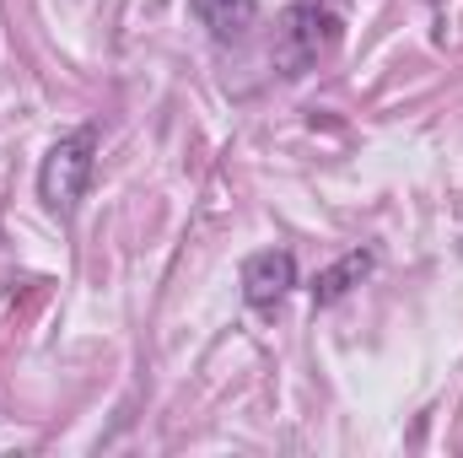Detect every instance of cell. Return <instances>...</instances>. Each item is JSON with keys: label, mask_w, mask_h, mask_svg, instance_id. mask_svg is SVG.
Returning a JSON list of instances; mask_svg holds the SVG:
<instances>
[{"label": "cell", "mask_w": 463, "mask_h": 458, "mask_svg": "<svg viewBox=\"0 0 463 458\" xmlns=\"http://www.w3.org/2000/svg\"><path fill=\"white\" fill-rule=\"evenodd\" d=\"M92 167H98V129H71L49 146L43 167H38V200L54 211V216H71L92 184Z\"/></svg>", "instance_id": "cell-1"}, {"label": "cell", "mask_w": 463, "mask_h": 458, "mask_svg": "<svg viewBox=\"0 0 463 458\" xmlns=\"http://www.w3.org/2000/svg\"><path fill=\"white\" fill-rule=\"evenodd\" d=\"M189 11L216 43H242L259 22V0H189Z\"/></svg>", "instance_id": "cell-4"}, {"label": "cell", "mask_w": 463, "mask_h": 458, "mask_svg": "<svg viewBox=\"0 0 463 458\" xmlns=\"http://www.w3.org/2000/svg\"><path fill=\"white\" fill-rule=\"evenodd\" d=\"M340 43V11L335 5H318V0H302L280 16V38H275V60L286 76H302L313 71L318 60H329Z\"/></svg>", "instance_id": "cell-2"}, {"label": "cell", "mask_w": 463, "mask_h": 458, "mask_svg": "<svg viewBox=\"0 0 463 458\" xmlns=\"http://www.w3.org/2000/svg\"><path fill=\"white\" fill-rule=\"evenodd\" d=\"M366 275H372V253H361V248H355V253H345L340 264H329V270L318 275V286H313V302H318V308L340 302L350 286H361Z\"/></svg>", "instance_id": "cell-5"}, {"label": "cell", "mask_w": 463, "mask_h": 458, "mask_svg": "<svg viewBox=\"0 0 463 458\" xmlns=\"http://www.w3.org/2000/svg\"><path fill=\"white\" fill-rule=\"evenodd\" d=\"M291 286H297V259L286 248L248 253V264H242V302L248 308H275Z\"/></svg>", "instance_id": "cell-3"}]
</instances>
